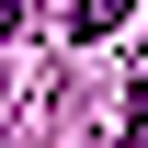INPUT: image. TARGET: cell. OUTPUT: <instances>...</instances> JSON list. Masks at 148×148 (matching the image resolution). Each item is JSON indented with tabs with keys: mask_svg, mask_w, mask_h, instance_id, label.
<instances>
[{
	"mask_svg": "<svg viewBox=\"0 0 148 148\" xmlns=\"http://www.w3.org/2000/svg\"><path fill=\"white\" fill-rule=\"evenodd\" d=\"M125 12H137V0H69V34L91 46V34H114V23H125Z\"/></svg>",
	"mask_w": 148,
	"mask_h": 148,
	"instance_id": "cell-1",
	"label": "cell"
},
{
	"mask_svg": "<svg viewBox=\"0 0 148 148\" xmlns=\"http://www.w3.org/2000/svg\"><path fill=\"white\" fill-rule=\"evenodd\" d=\"M125 148H148V80L125 91Z\"/></svg>",
	"mask_w": 148,
	"mask_h": 148,
	"instance_id": "cell-2",
	"label": "cell"
},
{
	"mask_svg": "<svg viewBox=\"0 0 148 148\" xmlns=\"http://www.w3.org/2000/svg\"><path fill=\"white\" fill-rule=\"evenodd\" d=\"M0 34H12V0H0Z\"/></svg>",
	"mask_w": 148,
	"mask_h": 148,
	"instance_id": "cell-3",
	"label": "cell"
}]
</instances>
